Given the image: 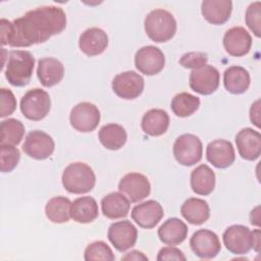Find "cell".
Masks as SVG:
<instances>
[{"label":"cell","instance_id":"cell-11","mask_svg":"<svg viewBox=\"0 0 261 261\" xmlns=\"http://www.w3.org/2000/svg\"><path fill=\"white\" fill-rule=\"evenodd\" d=\"M135 65L140 72L146 75H154L163 69L165 56L158 47L144 46L136 52Z\"/></svg>","mask_w":261,"mask_h":261},{"label":"cell","instance_id":"cell-4","mask_svg":"<svg viewBox=\"0 0 261 261\" xmlns=\"http://www.w3.org/2000/svg\"><path fill=\"white\" fill-rule=\"evenodd\" d=\"M147 36L156 43L171 40L176 32V21L173 15L165 9L150 11L144 21Z\"/></svg>","mask_w":261,"mask_h":261},{"label":"cell","instance_id":"cell-41","mask_svg":"<svg viewBox=\"0 0 261 261\" xmlns=\"http://www.w3.org/2000/svg\"><path fill=\"white\" fill-rule=\"evenodd\" d=\"M121 260H148V257L146 255H144L142 252L140 251H130L128 253H126Z\"/></svg>","mask_w":261,"mask_h":261},{"label":"cell","instance_id":"cell-21","mask_svg":"<svg viewBox=\"0 0 261 261\" xmlns=\"http://www.w3.org/2000/svg\"><path fill=\"white\" fill-rule=\"evenodd\" d=\"M37 75L44 87L50 88L61 82L64 76V66L62 62L56 58H41L38 61Z\"/></svg>","mask_w":261,"mask_h":261},{"label":"cell","instance_id":"cell-36","mask_svg":"<svg viewBox=\"0 0 261 261\" xmlns=\"http://www.w3.org/2000/svg\"><path fill=\"white\" fill-rule=\"evenodd\" d=\"M261 3L259 1L253 2L249 5L246 11V24L255 34L256 37H260L261 25Z\"/></svg>","mask_w":261,"mask_h":261},{"label":"cell","instance_id":"cell-9","mask_svg":"<svg viewBox=\"0 0 261 261\" xmlns=\"http://www.w3.org/2000/svg\"><path fill=\"white\" fill-rule=\"evenodd\" d=\"M190 246L196 256L201 259H212L221 250L218 236L209 229H199L190 239Z\"/></svg>","mask_w":261,"mask_h":261},{"label":"cell","instance_id":"cell-38","mask_svg":"<svg viewBox=\"0 0 261 261\" xmlns=\"http://www.w3.org/2000/svg\"><path fill=\"white\" fill-rule=\"evenodd\" d=\"M16 108V99L13 93L6 88L1 89V111L0 116L5 117L11 115Z\"/></svg>","mask_w":261,"mask_h":261},{"label":"cell","instance_id":"cell-5","mask_svg":"<svg viewBox=\"0 0 261 261\" xmlns=\"http://www.w3.org/2000/svg\"><path fill=\"white\" fill-rule=\"evenodd\" d=\"M51 108L49 94L39 88L28 91L20 100V111L24 117L33 121L42 120Z\"/></svg>","mask_w":261,"mask_h":261},{"label":"cell","instance_id":"cell-37","mask_svg":"<svg viewBox=\"0 0 261 261\" xmlns=\"http://www.w3.org/2000/svg\"><path fill=\"white\" fill-rule=\"evenodd\" d=\"M208 56L204 52H189L184 54L179 59V64L186 68L198 69L207 64Z\"/></svg>","mask_w":261,"mask_h":261},{"label":"cell","instance_id":"cell-40","mask_svg":"<svg viewBox=\"0 0 261 261\" xmlns=\"http://www.w3.org/2000/svg\"><path fill=\"white\" fill-rule=\"evenodd\" d=\"M259 104H260V101L257 100L254 104H252V107L250 109V119H251L252 123H254L257 127L260 126V123H259L260 122V115H259L260 107H259Z\"/></svg>","mask_w":261,"mask_h":261},{"label":"cell","instance_id":"cell-7","mask_svg":"<svg viewBox=\"0 0 261 261\" xmlns=\"http://www.w3.org/2000/svg\"><path fill=\"white\" fill-rule=\"evenodd\" d=\"M101 119L100 110L90 102H82L76 104L70 111L69 121L71 126L81 133H89L94 130Z\"/></svg>","mask_w":261,"mask_h":261},{"label":"cell","instance_id":"cell-22","mask_svg":"<svg viewBox=\"0 0 261 261\" xmlns=\"http://www.w3.org/2000/svg\"><path fill=\"white\" fill-rule=\"evenodd\" d=\"M232 2L230 0H204L201 12L204 18L212 24H223L230 17Z\"/></svg>","mask_w":261,"mask_h":261},{"label":"cell","instance_id":"cell-35","mask_svg":"<svg viewBox=\"0 0 261 261\" xmlns=\"http://www.w3.org/2000/svg\"><path fill=\"white\" fill-rule=\"evenodd\" d=\"M20 153L11 145H0V169L2 172L12 171L18 164Z\"/></svg>","mask_w":261,"mask_h":261},{"label":"cell","instance_id":"cell-27","mask_svg":"<svg viewBox=\"0 0 261 261\" xmlns=\"http://www.w3.org/2000/svg\"><path fill=\"white\" fill-rule=\"evenodd\" d=\"M180 213L191 224L200 225L209 219L210 208L208 203L203 199L189 198L181 205Z\"/></svg>","mask_w":261,"mask_h":261},{"label":"cell","instance_id":"cell-30","mask_svg":"<svg viewBox=\"0 0 261 261\" xmlns=\"http://www.w3.org/2000/svg\"><path fill=\"white\" fill-rule=\"evenodd\" d=\"M100 143L109 150H118L126 142L127 135L125 129L117 123H108L103 125L99 130Z\"/></svg>","mask_w":261,"mask_h":261},{"label":"cell","instance_id":"cell-39","mask_svg":"<svg viewBox=\"0 0 261 261\" xmlns=\"http://www.w3.org/2000/svg\"><path fill=\"white\" fill-rule=\"evenodd\" d=\"M185 254L177 248L173 246H167L160 249L157 260L158 261H164V260H186Z\"/></svg>","mask_w":261,"mask_h":261},{"label":"cell","instance_id":"cell-6","mask_svg":"<svg viewBox=\"0 0 261 261\" xmlns=\"http://www.w3.org/2000/svg\"><path fill=\"white\" fill-rule=\"evenodd\" d=\"M173 155L184 166H192L202 159L203 146L201 140L193 134L179 136L173 144Z\"/></svg>","mask_w":261,"mask_h":261},{"label":"cell","instance_id":"cell-17","mask_svg":"<svg viewBox=\"0 0 261 261\" xmlns=\"http://www.w3.org/2000/svg\"><path fill=\"white\" fill-rule=\"evenodd\" d=\"M252 46V37L243 27H233L226 31L223 37L225 51L234 57L246 55Z\"/></svg>","mask_w":261,"mask_h":261},{"label":"cell","instance_id":"cell-16","mask_svg":"<svg viewBox=\"0 0 261 261\" xmlns=\"http://www.w3.org/2000/svg\"><path fill=\"white\" fill-rule=\"evenodd\" d=\"M164 215L162 206L155 200H148L136 205L132 210L133 220L142 228L155 227Z\"/></svg>","mask_w":261,"mask_h":261},{"label":"cell","instance_id":"cell-13","mask_svg":"<svg viewBox=\"0 0 261 261\" xmlns=\"http://www.w3.org/2000/svg\"><path fill=\"white\" fill-rule=\"evenodd\" d=\"M118 190L130 202L138 203L150 195L151 185L142 173L129 172L122 176L118 184Z\"/></svg>","mask_w":261,"mask_h":261},{"label":"cell","instance_id":"cell-2","mask_svg":"<svg viewBox=\"0 0 261 261\" xmlns=\"http://www.w3.org/2000/svg\"><path fill=\"white\" fill-rule=\"evenodd\" d=\"M35 58L30 51L12 50L8 53L5 77L14 87L28 85L33 75Z\"/></svg>","mask_w":261,"mask_h":261},{"label":"cell","instance_id":"cell-42","mask_svg":"<svg viewBox=\"0 0 261 261\" xmlns=\"http://www.w3.org/2000/svg\"><path fill=\"white\" fill-rule=\"evenodd\" d=\"M252 242H253L252 249H254L256 252H259V247H260V230L259 229H255L252 231Z\"/></svg>","mask_w":261,"mask_h":261},{"label":"cell","instance_id":"cell-1","mask_svg":"<svg viewBox=\"0 0 261 261\" xmlns=\"http://www.w3.org/2000/svg\"><path fill=\"white\" fill-rule=\"evenodd\" d=\"M66 14L58 6H41L23 16L9 21L0 20L1 44L11 47H29L44 43L60 34L66 27Z\"/></svg>","mask_w":261,"mask_h":261},{"label":"cell","instance_id":"cell-26","mask_svg":"<svg viewBox=\"0 0 261 261\" xmlns=\"http://www.w3.org/2000/svg\"><path fill=\"white\" fill-rule=\"evenodd\" d=\"M169 126V116L163 109H150L147 111L141 122L143 132L152 137H158L166 133Z\"/></svg>","mask_w":261,"mask_h":261},{"label":"cell","instance_id":"cell-8","mask_svg":"<svg viewBox=\"0 0 261 261\" xmlns=\"http://www.w3.org/2000/svg\"><path fill=\"white\" fill-rule=\"evenodd\" d=\"M55 149V144L51 136L43 130H33L27 135L22 145L23 152L36 160L49 158Z\"/></svg>","mask_w":261,"mask_h":261},{"label":"cell","instance_id":"cell-32","mask_svg":"<svg viewBox=\"0 0 261 261\" xmlns=\"http://www.w3.org/2000/svg\"><path fill=\"white\" fill-rule=\"evenodd\" d=\"M24 125L15 118H8L0 124V145L17 146L24 135Z\"/></svg>","mask_w":261,"mask_h":261},{"label":"cell","instance_id":"cell-34","mask_svg":"<svg viewBox=\"0 0 261 261\" xmlns=\"http://www.w3.org/2000/svg\"><path fill=\"white\" fill-rule=\"evenodd\" d=\"M84 258L86 261L104 260L113 261L115 256L110 247L103 241H96L89 244L85 250Z\"/></svg>","mask_w":261,"mask_h":261},{"label":"cell","instance_id":"cell-19","mask_svg":"<svg viewBox=\"0 0 261 261\" xmlns=\"http://www.w3.org/2000/svg\"><path fill=\"white\" fill-rule=\"evenodd\" d=\"M207 160L216 168H227L236 159L234 149L229 141L218 139L210 142L206 148Z\"/></svg>","mask_w":261,"mask_h":261},{"label":"cell","instance_id":"cell-15","mask_svg":"<svg viewBox=\"0 0 261 261\" xmlns=\"http://www.w3.org/2000/svg\"><path fill=\"white\" fill-rule=\"evenodd\" d=\"M107 237L117 251L124 252L136 245L138 230L129 220H120L109 226Z\"/></svg>","mask_w":261,"mask_h":261},{"label":"cell","instance_id":"cell-31","mask_svg":"<svg viewBox=\"0 0 261 261\" xmlns=\"http://www.w3.org/2000/svg\"><path fill=\"white\" fill-rule=\"evenodd\" d=\"M71 202L68 198L57 196L51 198L45 207L47 218L54 223L67 222L70 218Z\"/></svg>","mask_w":261,"mask_h":261},{"label":"cell","instance_id":"cell-24","mask_svg":"<svg viewBox=\"0 0 261 261\" xmlns=\"http://www.w3.org/2000/svg\"><path fill=\"white\" fill-rule=\"evenodd\" d=\"M130 208V201L120 192H113L101 200L103 215L109 219L125 217Z\"/></svg>","mask_w":261,"mask_h":261},{"label":"cell","instance_id":"cell-18","mask_svg":"<svg viewBox=\"0 0 261 261\" xmlns=\"http://www.w3.org/2000/svg\"><path fill=\"white\" fill-rule=\"evenodd\" d=\"M236 144L241 157L245 160L254 161L261 153V135L259 132L246 127L236 136Z\"/></svg>","mask_w":261,"mask_h":261},{"label":"cell","instance_id":"cell-10","mask_svg":"<svg viewBox=\"0 0 261 261\" xmlns=\"http://www.w3.org/2000/svg\"><path fill=\"white\" fill-rule=\"evenodd\" d=\"M144 85L143 76L133 70L120 72L112 80L113 92L125 100L138 98L144 90Z\"/></svg>","mask_w":261,"mask_h":261},{"label":"cell","instance_id":"cell-23","mask_svg":"<svg viewBox=\"0 0 261 261\" xmlns=\"http://www.w3.org/2000/svg\"><path fill=\"white\" fill-rule=\"evenodd\" d=\"M188 231V226L182 220L171 217L158 228V237L163 244L175 246L181 244L187 239Z\"/></svg>","mask_w":261,"mask_h":261},{"label":"cell","instance_id":"cell-3","mask_svg":"<svg viewBox=\"0 0 261 261\" xmlns=\"http://www.w3.org/2000/svg\"><path fill=\"white\" fill-rule=\"evenodd\" d=\"M62 185L71 194H86L93 190L96 175L93 169L84 162L68 164L62 173Z\"/></svg>","mask_w":261,"mask_h":261},{"label":"cell","instance_id":"cell-14","mask_svg":"<svg viewBox=\"0 0 261 261\" xmlns=\"http://www.w3.org/2000/svg\"><path fill=\"white\" fill-rule=\"evenodd\" d=\"M225 248L232 254L244 255L252 249V231L241 224L228 226L222 236Z\"/></svg>","mask_w":261,"mask_h":261},{"label":"cell","instance_id":"cell-29","mask_svg":"<svg viewBox=\"0 0 261 261\" xmlns=\"http://www.w3.org/2000/svg\"><path fill=\"white\" fill-rule=\"evenodd\" d=\"M225 89L231 94H243L250 87V74L242 66H230L223 73Z\"/></svg>","mask_w":261,"mask_h":261},{"label":"cell","instance_id":"cell-25","mask_svg":"<svg viewBox=\"0 0 261 261\" xmlns=\"http://www.w3.org/2000/svg\"><path fill=\"white\" fill-rule=\"evenodd\" d=\"M99 215L96 200L90 196L75 199L70 206V217L79 223H90Z\"/></svg>","mask_w":261,"mask_h":261},{"label":"cell","instance_id":"cell-28","mask_svg":"<svg viewBox=\"0 0 261 261\" xmlns=\"http://www.w3.org/2000/svg\"><path fill=\"white\" fill-rule=\"evenodd\" d=\"M191 188L194 193L207 196L211 194L215 188V173L206 164L197 166L191 172Z\"/></svg>","mask_w":261,"mask_h":261},{"label":"cell","instance_id":"cell-33","mask_svg":"<svg viewBox=\"0 0 261 261\" xmlns=\"http://www.w3.org/2000/svg\"><path fill=\"white\" fill-rule=\"evenodd\" d=\"M200 106V99L187 92L176 94L171 100V110L178 117H188L195 113Z\"/></svg>","mask_w":261,"mask_h":261},{"label":"cell","instance_id":"cell-12","mask_svg":"<svg viewBox=\"0 0 261 261\" xmlns=\"http://www.w3.org/2000/svg\"><path fill=\"white\" fill-rule=\"evenodd\" d=\"M219 71L209 64H205L198 69H194L190 73L191 89L201 95H211L214 93L219 87Z\"/></svg>","mask_w":261,"mask_h":261},{"label":"cell","instance_id":"cell-20","mask_svg":"<svg viewBox=\"0 0 261 261\" xmlns=\"http://www.w3.org/2000/svg\"><path fill=\"white\" fill-rule=\"evenodd\" d=\"M108 46L107 34L99 28H90L80 36L79 47L87 56H97Z\"/></svg>","mask_w":261,"mask_h":261}]
</instances>
